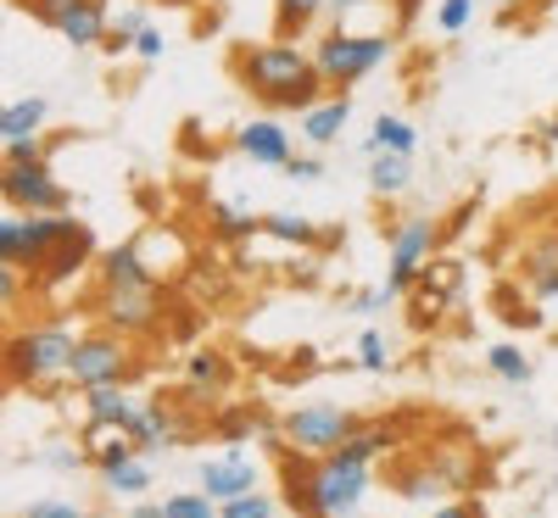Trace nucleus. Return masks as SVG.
I'll return each mask as SVG.
<instances>
[{
    "label": "nucleus",
    "instance_id": "f257e3e1",
    "mask_svg": "<svg viewBox=\"0 0 558 518\" xmlns=\"http://www.w3.org/2000/svg\"><path fill=\"white\" fill-rule=\"evenodd\" d=\"M229 73L246 89L252 101H263L268 112H313L330 89H324L313 51H302L296 39H263V45H235Z\"/></svg>",
    "mask_w": 558,
    "mask_h": 518
},
{
    "label": "nucleus",
    "instance_id": "f03ea898",
    "mask_svg": "<svg viewBox=\"0 0 558 518\" xmlns=\"http://www.w3.org/2000/svg\"><path fill=\"white\" fill-rule=\"evenodd\" d=\"M279 474H286L296 518H363V502L375 491V462H357L347 452L330 457L279 452Z\"/></svg>",
    "mask_w": 558,
    "mask_h": 518
},
{
    "label": "nucleus",
    "instance_id": "7ed1b4c3",
    "mask_svg": "<svg viewBox=\"0 0 558 518\" xmlns=\"http://www.w3.org/2000/svg\"><path fill=\"white\" fill-rule=\"evenodd\" d=\"M73 346H78V335H73L62 318L17 323L12 335H7V380H12L17 391H51V385H68Z\"/></svg>",
    "mask_w": 558,
    "mask_h": 518
},
{
    "label": "nucleus",
    "instance_id": "20e7f679",
    "mask_svg": "<svg viewBox=\"0 0 558 518\" xmlns=\"http://www.w3.org/2000/svg\"><path fill=\"white\" fill-rule=\"evenodd\" d=\"M397 51V39L386 28H324L313 45V67L330 96H352L363 78H375Z\"/></svg>",
    "mask_w": 558,
    "mask_h": 518
},
{
    "label": "nucleus",
    "instance_id": "39448f33",
    "mask_svg": "<svg viewBox=\"0 0 558 518\" xmlns=\"http://www.w3.org/2000/svg\"><path fill=\"white\" fill-rule=\"evenodd\" d=\"M146 373V357L134 351L129 335L118 329H84L78 346H73V368H68V385L84 391H101V385H134Z\"/></svg>",
    "mask_w": 558,
    "mask_h": 518
},
{
    "label": "nucleus",
    "instance_id": "423d86ee",
    "mask_svg": "<svg viewBox=\"0 0 558 518\" xmlns=\"http://www.w3.org/2000/svg\"><path fill=\"white\" fill-rule=\"evenodd\" d=\"M96 323L118 329V335H129V341H151L173 323V307H168L162 285H101Z\"/></svg>",
    "mask_w": 558,
    "mask_h": 518
},
{
    "label": "nucleus",
    "instance_id": "0eeeda50",
    "mask_svg": "<svg viewBox=\"0 0 558 518\" xmlns=\"http://www.w3.org/2000/svg\"><path fill=\"white\" fill-rule=\"evenodd\" d=\"M73 229H78V218H68V212H7L0 218V262L34 273Z\"/></svg>",
    "mask_w": 558,
    "mask_h": 518
},
{
    "label": "nucleus",
    "instance_id": "6e6552de",
    "mask_svg": "<svg viewBox=\"0 0 558 518\" xmlns=\"http://www.w3.org/2000/svg\"><path fill=\"white\" fill-rule=\"evenodd\" d=\"M357 412L336 407V402H307V407H291L279 418V435H286V452H302V457H330L341 452L352 435H357Z\"/></svg>",
    "mask_w": 558,
    "mask_h": 518
},
{
    "label": "nucleus",
    "instance_id": "1a4fd4ad",
    "mask_svg": "<svg viewBox=\"0 0 558 518\" xmlns=\"http://www.w3.org/2000/svg\"><path fill=\"white\" fill-rule=\"evenodd\" d=\"M436 240L441 229L430 212H413L391 229V257H386V296H408L418 285V273H425V262L436 257Z\"/></svg>",
    "mask_w": 558,
    "mask_h": 518
},
{
    "label": "nucleus",
    "instance_id": "9d476101",
    "mask_svg": "<svg viewBox=\"0 0 558 518\" xmlns=\"http://www.w3.org/2000/svg\"><path fill=\"white\" fill-rule=\"evenodd\" d=\"M235 357H229L223 346H196L184 351V368H179V407H218L229 391H235Z\"/></svg>",
    "mask_w": 558,
    "mask_h": 518
},
{
    "label": "nucleus",
    "instance_id": "9b49d317",
    "mask_svg": "<svg viewBox=\"0 0 558 518\" xmlns=\"http://www.w3.org/2000/svg\"><path fill=\"white\" fill-rule=\"evenodd\" d=\"M0 196L12 212H68V184L51 173V162H0Z\"/></svg>",
    "mask_w": 558,
    "mask_h": 518
},
{
    "label": "nucleus",
    "instance_id": "f8f14e48",
    "mask_svg": "<svg viewBox=\"0 0 558 518\" xmlns=\"http://www.w3.org/2000/svg\"><path fill=\"white\" fill-rule=\"evenodd\" d=\"M408 301H413V323H418V329H430L436 318H447V312L463 301V262L430 257L425 273H418V285L408 291Z\"/></svg>",
    "mask_w": 558,
    "mask_h": 518
},
{
    "label": "nucleus",
    "instance_id": "ddd939ff",
    "mask_svg": "<svg viewBox=\"0 0 558 518\" xmlns=\"http://www.w3.org/2000/svg\"><path fill=\"white\" fill-rule=\"evenodd\" d=\"M89 262H101V246H96V234H89L84 223L68 234V240L45 257L28 279H34V291L39 296H57V291H68V285H78V279L89 273Z\"/></svg>",
    "mask_w": 558,
    "mask_h": 518
},
{
    "label": "nucleus",
    "instance_id": "4468645a",
    "mask_svg": "<svg viewBox=\"0 0 558 518\" xmlns=\"http://www.w3.org/2000/svg\"><path fill=\"white\" fill-rule=\"evenodd\" d=\"M235 151H241L246 162H257V168H274V173H286V168H291V157H296L291 128L279 123L274 112H268V118H252V123H241V128H235Z\"/></svg>",
    "mask_w": 558,
    "mask_h": 518
},
{
    "label": "nucleus",
    "instance_id": "2eb2a0df",
    "mask_svg": "<svg viewBox=\"0 0 558 518\" xmlns=\"http://www.w3.org/2000/svg\"><path fill=\"white\" fill-rule=\"evenodd\" d=\"M196 485L223 507V502H235V496H252V491H257V462H252L241 446H223V457H207V462H202Z\"/></svg>",
    "mask_w": 558,
    "mask_h": 518
},
{
    "label": "nucleus",
    "instance_id": "dca6fc26",
    "mask_svg": "<svg viewBox=\"0 0 558 518\" xmlns=\"http://www.w3.org/2000/svg\"><path fill=\"white\" fill-rule=\"evenodd\" d=\"M413 441V418H363L357 423V435L341 446L347 457H357V462H380V457H402V446Z\"/></svg>",
    "mask_w": 558,
    "mask_h": 518
},
{
    "label": "nucleus",
    "instance_id": "f3484780",
    "mask_svg": "<svg viewBox=\"0 0 558 518\" xmlns=\"http://www.w3.org/2000/svg\"><path fill=\"white\" fill-rule=\"evenodd\" d=\"M140 412V402L129 396V385H101V391H84V441L112 435Z\"/></svg>",
    "mask_w": 558,
    "mask_h": 518
},
{
    "label": "nucleus",
    "instance_id": "a211bd4d",
    "mask_svg": "<svg viewBox=\"0 0 558 518\" xmlns=\"http://www.w3.org/2000/svg\"><path fill=\"white\" fill-rule=\"evenodd\" d=\"M391 491L402 496V502H447L452 491H447V480L436 474V462L425 457V452H413V457H397L391 462Z\"/></svg>",
    "mask_w": 558,
    "mask_h": 518
},
{
    "label": "nucleus",
    "instance_id": "6ab92c4d",
    "mask_svg": "<svg viewBox=\"0 0 558 518\" xmlns=\"http://www.w3.org/2000/svg\"><path fill=\"white\" fill-rule=\"evenodd\" d=\"M96 273H101V285H157V273H151L146 246H140V240H118V246H107L101 262H96Z\"/></svg>",
    "mask_w": 558,
    "mask_h": 518
},
{
    "label": "nucleus",
    "instance_id": "aec40b11",
    "mask_svg": "<svg viewBox=\"0 0 558 518\" xmlns=\"http://www.w3.org/2000/svg\"><path fill=\"white\" fill-rule=\"evenodd\" d=\"M520 279H525L531 301H558V234H542V240L525 251Z\"/></svg>",
    "mask_w": 558,
    "mask_h": 518
},
{
    "label": "nucleus",
    "instance_id": "412c9836",
    "mask_svg": "<svg viewBox=\"0 0 558 518\" xmlns=\"http://www.w3.org/2000/svg\"><path fill=\"white\" fill-rule=\"evenodd\" d=\"M73 51H101L107 45V34H112V0H84V7L57 28Z\"/></svg>",
    "mask_w": 558,
    "mask_h": 518
},
{
    "label": "nucleus",
    "instance_id": "4be33fe9",
    "mask_svg": "<svg viewBox=\"0 0 558 518\" xmlns=\"http://www.w3.org/2000/svg\"><path fill=\"white\" fill-rule=\"evenodd\" d=\"M425 457L436 462V474L447 480V491H452V496H458V491H475V480H481L475 452H463L458 441H441V446H425Z\"/></svg>",
    "mask_w": 558,
    "mask_h": 518
},
{
    "label": "nucleus",
    "instance_id": "5701e85b",
    "mask_svg": "<svg viewBox=\"0 0 558 518\" xmlns=\"http://www.w3.org/2000/svg\"><path fill=\"white\" fill-rule=\"evenodd\" d=\"M347 118H352V96H324L313 112H302V139L318 151V146H330V139L347 128Z\"/></svg>",
    "mask_w": 558,
    "mask_h": 518
},
{
    "label": "nucleus",
    "instance_id": "b1692460",
    "mask_svg": "<svg viewBox=\"0 0 558 518\" xmlns=\"http://www.w3.org/2000/svg\"><path fill=\"white\" fill-rule=\"evenodd\" d=\"M413 146H418V128H413L408 118H397V112H380L375 128H368V139H363V151H368V157H380V151H391V157H413Z\"/></svg>",
    "mask_w": 558,
    "mask_h": 518
},
{
    "label": "nucleus",
    "instance_id": "393cba45",
    "mask_svg": "<svg viewBox=\"0 0 558 518\" xmlns=\"http://www.w3.org/2000/svg\"><path fill=\"white\" fill-rule=\"evenodd\" d=\"M368 190H375L380 201L408 196V190H413V157H391V151L368 157Z\"/></svg>",
    "mask_w": 558,
    "mask_h": 518
},
{
    "label": "nucleus",
    "instance_id": "a878e982",
    "mask_svg": "<svg viewBox=\"0 0 558 518\" xmlns=\"http://www.w3.org/2000/svg\"><path fill=\"white\" fill-rule=\"evenodd\" d=\"M318 17H330V0H274V39H302Z\"/></svg>",
    "mask_w": 558,
    "mask_h": 518
},
{
    "label": "nucleus",
    "instance_id": "bb28decb",
    "mask_svg": "<svg viewBox=\"0 0 558 518\" xmlns=\"http://www.w3.org/2000/svg\"><path fill=\"white\" fill-rule=\"evenodd\" d=\"M51 123V101L45 96H23L12 107H0V139H28V134H45Z\"/></svg>",
    "mask_w": 558,
    "mask_h": 518
},
{
    "label": "nucleus",
    "instance_id": "cd10ccee",
    "mask_svg": "<svg viewBox=\"0 0 558 518\" xmlns=\"http://www.w3.org/2000/svg\"><path fill=\"white\" fill-rule=\"evenodd\" d=\"M263 234H268V240H279V246H296V251H307V246L324 240V229L313 218H302V212H268L263 218Z\"/></svg>",
    "mask_w": 558,
    "mask_h": 518
},
{
    "label": "nucleus",
    "instance_id": "c85d7f7f",
    "mask_svg": "<svg viewBox=\"0 0 558 518\" xmlns=\"http://www.w3.org/2000/svg\"><path fill=\"white\" fill-rule=\"evenodd\" d=\"M101 485H107L112 496H123V502H146V491H151V462H146V457H129V462L107 468Z\"/></svg>",
    "mask_w": 558,
    "mask_h": 518
},
{
    "label": "nucleus",
    "instance_id": "c756f323",
    "mask_svg": "<svg viewBox=\"0 0 558 518\" xmlns=\"http://www.w3.org/2000/svg\"><path fill=\"white\" fill-rule=\"evenodd\" d=\"M146 28H151V23H146V7H112V34H107L101 51H107V57H129L134 39L146 34Z\"/></svg>",
    "mask_w": 558,
    "mask_h": 518
},
{
    "label": "nucleus",
    "instance_id": "7c9ffc66",
    "mask_svg": "<svg viewBox=\"0 0 558 518\" xmlns=\"http://www.w3.org/2000/svg\"><path fill=\"white\" fill-rule=\"evenodd\" d=\"M213 234H218V240H229V246H246V240H257V234H263V218L257 212H241V207H218L213 212Z\"/></svg>",
    "mask_w": 558,
    "mask_h": 518
},
{
    "label": "nucleus",
    "instance_id": "2f4dec72",
    "mask_svg": "<svg viewBox=\"0 0 558 518\" xmlns=\"http://www.w3.org/2000/svg\"><path fill=\"white\" fill-rule=\"evenodd\" d=\"M129 457H140V452H134V441H129L123 430L84 441V462H96V474H107V468H118V462H129Z\"/></svg>",
    "mask_w": 558,
    "mask_h": 518
},
{
    "label": "nucleus",
    "instance_id": "473e14b6",
    "mask_svg": "<svg viewBox=\"0 0 558 518\" xmlns=\"http://www.w3.org/2000/svg\"><path fill=\"white\" fill-rule=\"evenodd\" d=\"M486 368L497 373L502 385H531V373H536V368H531V357H525L520 346H508V341L486 351Z\"/></svg>",
    "mask_w": 558,
    "mask_h": 518
},
{
    "label": "nucleus",
    "instance_id": "72a5a7b5",
    "mask_svg": "<svg viewBox=\"0 0 558 518\" xmlns=\"http://www.w3.org/2000/svg\"><path fill=\"white\" fill-rule=\"evenodd\" d=\"M218 518H279V502L268 491H252V496H235V502H223Z\"/></svg>",
    "mask_w": 558,
    "mask_h": 518
},
{
    "label": "nucleus",
    "instance_id": "f704fd0d",
    "mask_svg": "<svg viewBox=\"0 0 558 518\" xmlns=\"http://www.w3.org/2000/svg\"><path fill=\"white\" fill-rule=\"evenodd\" d=\"M17 7H23L34 23H45V28H62V23L84 7V0H17Z\"/></svg>",
    "mask_w": 558,
    "mask_h": 518
},
{
    "label": "nucleus",
    "instance_id": "c9c22d12",
    "mask_svg": "<svg viewBox=\"0 0 558 518\" xmlns=\"http://www.w3.org/2000/svg\"><path fill=\"white\" fill-rule=\"evenodd\" d=\"M162 507H168V518H218V502H213L207 491H179V496H168Z\"/></svg>",
    "mask_w": 558,
    "mask_h": 518
},
{
    "label": "nucleus",
    "instance_id": "e433bc0d",
    "mask_svg": "<svg viewBox=\"0 0 558 518\" xmlns=\"http://www.w3.org/2000/svg\"><path fill=\"white\" fill-rule=\"evenodd\" d=\"M0 162H12V168H23V162H51V139H45V134L7 139V151H0Z\"/></svg>",
    "mask_w": 558,
    "mask_h": 518
},
{
    "label": "nucleus",
    "instance_id": "4c0bfd02",
    "mask_svg": "<svg viewBox=\"0 0 558 518\" xmlns=\"http://www.w3.org/2000/svg\"><path fill=\"white\" fill-rule=\"evenodd\" d=\"M357 368H368V373L391 368V351H386V335H380V329H363V335H357Z\"/></svg>",
    "mask_w": 558,
    "mask_h": 518
},
{
    "label": "nucleus",
    "instance_id": "58836bf2",
    "mask_svg": "<svg viewBox=\"0 0 558 518\" xmlns=\"http://www.w3.org/2000/svg\"><path fill=\"white\" fill-rule=\"evenodd\" d=\"M470 17H475V0H441V7H436V28L441 34H463Z\"/></svg>",
    "mask_w": 558,
    "mask_h": 518
},
{
    "label": "nucleus",
    "instance_id": "ea45409f",
    "mask_svg": "<svg viewBox=\"0 0 558 518\" xmlns=\"http://www.w3.org/2000/svg\"><path fill=\"white\" fill-rule=\"evenodd\" d=\"M252 423H257L252 412H218V418H213V435L229 441V446H241V441L252 435Z\"/></svg>",
    "mask_w": 558,
    "mask_h": 518
},
{
    "label": "nucleus",
    "instance_id": "a19ab883",
    "mask_svg": "<svg viewBox=\"0 0 558 518\" xmlns=\"http://www.w3.org/2000/svg\"><path fill=\"white\" fill-rule=\"evenodd\" d=\"M23 279H28L23 268H12V262H0V307H12V312L23 307Z\"/></svg>",
    "mask_w": 558,
    "mask_h": 518
},
{
    "label": "nucleus",
    "instance_id": "79ce46f5",
    "mask_svg": "<svg viewBox=\"0 0 558 518\" xmlns=\"http://www.w3.org/2000/svg\"><path fill=\"white\" fill-rule=\"evenodd\" d=\"M23 518H84V507L78 502H62V496H39Z\"/></svg>",
    "mask_w": 558,
    "mask_h": 518
},
{
    "label": "nucleus",
    "instance_id": "37998d69",
    "mask_svg": "<svg viewBox=\"0 0 558 518\" xmlns=\"http://www.w3.org/2000/svg\"><path fill=\"white\" fill-rule=\"evenodd\" d=\"M430 518H486V513H481V502L447 496V502H436V507H430Z\"/></svg>",
    "mask_w": 558,
    "mask_h": 518
},
{
    "label": "nucleus",
    "instance_id": "c03bdc74",
    "mask_svg": "<svg viewBox=\"0 0 558 518\" xmlns=\"http://www.w3.org/2000/svg\"><path fill=\"white\" fill-rule=\"evenodd\" d=\"M162 51H168V39H162V28H146V34L134 39V57H140V62H162Z\"/></svg>",
    "mask_w": 558,
    "mask_h": 518
},
{
    "label": "nucleus",
    "instance_id": "a18cd8bd",
    "mask_svg": "<svg viewBox=\"0 0 558 518\" xmlns=\"http://www.w3.org/2000/svg\"><path fill=\"white\" fill-rule=\"evenodd\" d=\"M375 0H330V28H352L357 12H368Z\"/></svg>",
    "mask_w": 558,
    "mask_h": 518
},
{
    "label": "nucleus",
    "instance_id": "49530a36",
    "mask_svg": "<svg viewBox=\"0 0 558 518\" xmlns=\"http://www.w3.org/2000/svg\"><path fill=\"white\" fill-rule=\"evenodd\" d=\"M286 173H291L296 184H318V178H324V162H318V157H291Z\"/></svg>",
    "mask_w": 558,
    "mask_h": 518
},
{
    "label": "nucleus",
    "instance_id": "de8ad7c7",
    "mask_svg": "<svg viewBox=\"0 0 558 518\" xmlns=\"http://www.w3.org/2000/svg\"><path fill=\"white\" fill-rule=\"evenodd\" d=\"M386 301H391V296H386V285H380V291H357V296H352V307H357V312H380Z\"/></svg>",
    "mask_w": 558,
    "mask_h": 518
},
{
    "label": "nucleus",
    "instance_id": "09e8293b",
    "mask_svg": "<svg viewBox=\"0 0 558 518\" xmlns=\"http://www.w3.org/2000/svg\"><path fill=\"white\" fill-rule=\"evenodd\" d=\"M129 518H168V507H162V502H134Z\"/></svg>",
    "mask_w": 558,
    "mask_h": 518
},
{
    "label": "nucleus",
    "instance_id": "8fccbe9b",
    "mask_svg": "<svg viewBox=\"0 0 558 518\" xmlns=\"http://www.w3.org/2000/svg\"><path fill=\"white\" fill-rule=\"evenodd\" d=\"M520 7H553V0H508V7H502V12H508V17H514Z\"/></svg>",
    "mask_w": 558,
    "mask_h": 518
},
{
    "label": "nucleus",
    "instance_id": "3c124183",
    "mask_svg": "<svg viewBox=\"0 0 558 518\" xmlns=\"http://www.w3.org/2000/svg\"><path fill=\"white\" fill-rule=\"evenodd\" d=\"M542 139H547V146H558V118H547V123H542Z\"/></svg>",
    "mask_w": 558,
    "mask_h": 518
},
{
    "label": "nucleus",
    "instance_id": "603ef678",
    "mask_svg": "<svg viewBox=\"0 0 558 518\" xmlns=\"http://www.w3.org/2000/svg\"><path fill=\"white\" fill-rule=\"evenodd\" d=\"M475 7H508V0H475Z\"/></svg>",
    "mask_w": 558,
    "mask_h": 518
}]
</instances>
